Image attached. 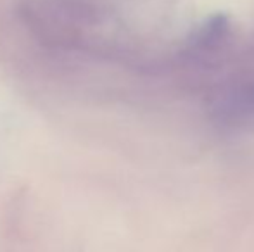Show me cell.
I'll use <instances>...</instances> for the list:
<instances>
[{"label":"cell","instance_id":"7a4b0ae2","mask_svg":"<svg viewBox=\"0 0 254 252\" xmlns=\"http://www.w3.org/2000/svg\"><path fill=\"white\" fill-rule=\"evenodd\" d=\"M242 104H244L246 109H249V111H254V87H251L244 94V97H242Z\"/></svg>","mask_w":254,"mask_h":252},{"label":"cell","instance_id":"6da1fadb","mask_svg":"<svg viewBox=\"0 0 254 252\" xmlns=\"http://www.w3.org/2000/svg\"><path fill=\"white\" fill-rule=\"evenodd\" d=\"M227 28V17L225 16H214L209 19V23H206L201 28L197 35V42L199 44H207V42H213L220 37L221 33Z\"/></svg>","mask_w":254,"mask_h":252}]
</instances>
